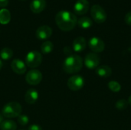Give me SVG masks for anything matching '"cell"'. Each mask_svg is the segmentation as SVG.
<instances>
[{
    "label": "cell",
    "instance_id": "f546056e",
    "mask_svg": "<svg viewBox=\"0 0 131 130\" xmlns=\"http://www.w3.org/2000/svg\"><path fill=\"white\" fill-rule=\"evenodd\" d=\"M2 65H3V64H2V60L0 59V70H2Z\"/></svg>",
    "mask_w": 131,
    "mask_h": 130
},
{
    "label": "cell",
    "instance_id": "f1b7e54d",
    "mask_svg": "<svg viewBox=\"0 0 131 130\" xmlns=\"http://www.w3.org/2000/svg\"><path fill=\"white\" fill-rule=\"evenodd\" d=\"M128 103H129V105H130L131 106V95L129 97V98H128Z\"/></svg>",
    "mask_w": 131,
    "mask_h": 130
},
{
    "label": "cell",
    "instance_id": "d6986e66",
    "mask_svg": "<svg viewBox=\"0 0 131 130\" xmlns=\"http://www.w3.org/2000/svg\"><path fill=\"white\" fill-rule=\"evenodd\" d=\"M0 129L1 130H16L17 129V124L15 121L7 120H3L0 124Z\"/></svg>",
    "mask_w": 131,
    "mask_h": 130
},
{
    "label": "cell",
    "instance_id": "52a82bcc",
    "mask_svg": "<svg viewBox=\"0 0 131 130\" xmlns=\"http://www.w3.org/2000/svg\"><path fill=\"white\" fill-rule=\"evenodd\" d=\"M42 74L37 69H32L29 70L25 75V80L29 85H38L42 80Z\"/></svg>",
    "mask_w": 131,
    "mask_h": 130
},
{
    "label": "cell",
    "instance_id": "9a60e30c",
    "mask_svg": "<svg viewBox=\"0 0 131 130\" xmlns=\"http://www.w3.org/2000/svg\"><path fill=\"white\" fill-rule=\"evenodd\" d=\"M38 99V92L35 89H29L25 94V100L28 104H34Z\"/></svg>",
    "mask_w": 131,
    "mask_h": 130
},
{
    "label": "cell",
    "instance_id": "3957f363",
    "mask_svg": "<svg viewBox=\"0 0 131 130\" xmlns=\"http://www.w3.org/2000/svg\"><path fill=\"white\" fill-rule=\"evenodd\" d=\"M21 111L22 108L20 103L17 102H10L3 107L2 110V114L3 117L11 119L18 117L19 115H21Z\"/></svg>",
    "mask_w": 131,
    "mask_h": 130
},
{
    "label": "cell",
    "instance_id": "8fae6325",
    "mask_svg": "<svg viewBox=\"0 0 131 130\" xmlns=\"http://www.w3.org/2000/svg\"><path fill=\"white\" fill-rule=\"evenodd\" d=\"M52 34V29L48 25L40 26L35 32V36L39 40H47Z\"/></svg>",
    "mask_w": 131,
    "mask_h": 130
},
{
    "label": "cell",
    "instance_id": "ba28073f",
    "mask_svg": "<svg viewBox=\"0 0 131 130\" xmlns=\"http://www.w3.org/2000/svg\"><path fill=\"white\" fill-rule=\"evenodd\" d=\"M100 61H101V58L99 55L96 53L91 52V53H88L86 55L84 63L87 68L93 70V69H96L99 66Z\"/></svg>",
    "mask_w": 131,
    "mask_h": 130
},
{
    "label": "cell",
    "instance_id": "cb8c5ba5",
    "mask_svg": "<svg viewBox=\"0 0 131 130\" xmlns=\"http://www.w3.org/2000/svg\"><path fill=\"white\" fill-rule=\"evenodd\" d=\"M29 122V119L26 115H19L18 116V123L21 126H26Z\"/></svg>",
    "mask_w": 131,
    "mask_h": 130
},
{
    "label": "cell",
    "instance_id": "4316f807",
    "mask_svg": "<svg viewBox=\"0 0 131 130\" xmlns=\"http://www.w3.org/2000/svg\"><path fill=\"white\" fill-rule=\"evenodd\" d=\"M8 4V0H0V8H5Z\"/></svg>",
    "mask_w": 131,
    "mask_h": 130
},
{
    "label": "cell",
    "instance_id": "2e32d148",
    "mask_svg": "<svg viewBox=\"0 0 131 130\" xmlns=\"http://www.w3.org/2000/svg\"><path fill=\"white\" fill-rule=\"evenodd\" d=\"M96 73L97 74L101 77H104V78H107L111 76L112 74V70L111 68L107 66V65H101V66H98L96 69Z\"/></svg>",
    "mask_w": 131,
    "mask_h": 130
},
{
    "label": "cell",
    "instance_id": "7402d4cb",
    "mask_svg": "<svg viewBox=\"0 0 131 130\" xmlns=\"http://www.w3.org/2000/svg\"><path fill=\"white\" fill-rule=\"evenodd\" d=\"M108 87L109 89L114 92V93H117L121 90V85L116 80H111L108 83Z\"/></svg>",
    "mask_w": 131,
    "mask_h": 130
},
{
    "label": "cell",
    "instance_id": "603a6c76",
    "mask_svg": "<svg viewBox=\"0 0 131 130\" xmlns=\"http://www.w3.org/2000/svg\"><path fill=\"white\" fill-rule=\"evenodd\" d=\"M128 105H129V103H128L127 100H126L124 99H121V100H119L116 103L115 107L119 110H125L128 107Z\"/></svg>",
    "mask_w": 131,
    "mask_h": 130
},
{
    "label": "cell",
    "instance_id": "8992f818",
    "mask_svg": "<svg viewBox=\"0 0 131 130\" xmlns=\"http://www.w3.org/2000/svg\"><path fill=\"white\" fill-rule=\"evenodd\" d=\"M67 85L68 87L72 91L80 90L84 85V79L81 75H73L68 79Z\"/></svg>",
    "mask_w": 131,
    "mask_h": 130
},
{
    "label": "cell",
    "instance_id": "83f0119b",
    "mask_svg": "<svg viewBox=\"0 0 131 130\" xmlns=\"http://www.w3.org/2000/svg\"><path fill=\"white\" fill-rule=\"evenodd\" d=\"M2 121H3V116H2V114L0 113V124L2 123Z\"/></svg>",
    "mask_w": 131,
    "mask_h": 130
},
{
    "label": "cell",
    "instance_id": "30bf717a",
    "mask_svg": "<svg viewBox=\"0 0 131 130\" xmlns=\"http://www.w3.org/2000/svg\"><path fill=\"white\" fill-rule=\"evenodd\" d=\"M89 2L88 0H78L74 5V11L78 15H84L89 10Z\"/></svg>",
    "mask_w": 131,
    "mask_h": 130
},
{
    "label": "cell",
    "instance_id": "4dcf8cb0",
    "mask_svg": "<svg viewBox=\"0 0 131 130\" xmlns=\"http://www.w3.org/2000/svg\"><path fill=\"white\" fill-rule=\"evenodd\" d=\"M21 1H25V0H21Z\"/></svg>",
    "mask_w": 131,
    "mask_h": 130
},
{
    "label": "cell",
    "instance_id": "5b68a950",
    "mask_svg": "<svg viewBox=\"0 0 131 130\" xmlns=\"http://www.w3.org/2000/svg\"><path fill=\"white\" fill-rule=\"evenodd\" d=\"M91 15L94 21L98 24L104 23L107 20V12L99 5H94L91 8Z\"/></svg>",
    "mask_w": 131,
    "mask_h": 130
},
{
    "label": "cell",
    "instance_id": "44dd1931",
    "mask_svg": "<svg viewBox=\"0 0 131 130\" xmlns=\"http://www.w3.org/2000/svg\"><path fill=\"white\" fill-rule=\"evenodd\" d=\"M54 49V44H52V42L49 41H46L45 42H43V44L41 46V51L43 54H49L51 53Z\"/></svg>",
    "mask_w": 131,
    "mask_h": 130
},
{
    "label": "cell",
    "instance_id": "9c48e42d",
    "mask_svg": "<svg viewBox=\"0 0 131 130\" xmlns=\"http://www.w3.org/2000/svg\"><path fill=\"white\" fill-rule=\"evenodd\" d=\"M88 46L94 53H100L104 51L105 44L104 41L98 37H92L88 41Z\"/></svg>",
    "mask_w": 131,
    "mask_h": 130
},
{
    "label": "cell",
    "instance_id": "6da1fadb",
    "mask_svg": "<svg viewBox=\"0 0 131 130\" xmlns=\"http://www.w3.org/2000/svg\"><path fill=\"white\" fill-rule=\"evenodd\" d=\"M55 22L61 31H69L74 28L78 23V19L74 13L62 10L57 13L55 16Z\"/></svg>",
    "mask_w": 131,
    "mask_h": 130
},
{
    "label": "cell",
    "instance_id": "ac0fdd59",
    "mask_svg": "<svg viewBox=\"0 0 131 130\" xmlns=\"http://www.w3.org/2000/svg\"><path fill=\"white\" fill-rule=\"evenodd\" d=\"M78 25L80 28H81L83 29H88L92 26L93 21L90 18L84 16L78 20Z\"/></svg>",
    "mask_w": 131,
    "mask_h": 130
},
{
    "label": "cell",
    "instance_id": "ffe728a7",
    "mask_svg": "<svg viewBox=\"0 0 131 130\" xmlns=\"http://www.w3.org/2000/svg\"><path fill=\"white\" fill-rule=\"evenodd\" d=\"M12 56H13V51L9 48H4L0 51V57L4 61L11 59Z\"/></svg>",
    "mask_w": 131,
    "mask_h": 130
},
{
    "label": "cell",
    "instance_id": "4fadbf2b",
    "mask_svg": "<svg viewBox=\"0 0 131 130\" xmlns=\"http://www.w3.org/2000/svg\"><path fill=\"white\" fill-rule=\"evenodd\" d=\"M46 7L45 0H32L30 4V8L34 13H40L45 10Z\"/></svg>",
    "mask_w": 131,
    "mask_h": 130
},
{
    "label": "cell",
    "instance_id": "277c9868",
    "mask_svg": "<svg viewBox=\"0 0 131 130\" xmlns=\"http://www.w3.org/2000/svg\"><path fill=\"white\" fill-rule=\"evenodd\" d=\"M42 61L41 54L37 51H32L27 54L25 60V63L26 66L30 68L38 67Z\"/></svg>",
    "mask_w": 131,
    "mask_h": 130
},
{
    "label": "cell",
    "instance_id": "e0dca14e",
    "mask_svg": "<svg viewBox=\"0 0 131 130\" xmlns=\"http://www.w3.org/2000/svg\"><path fill=\"white\" fill-rule=\"evenodd\" d=\"M11 21V13L6 8L0 10V24L7 25Z\"/></svg>",
    "mask_w": 131,
    "mask_h": 130
},
{
    "label": "cell",
    "instance_id": "7a4b0ae2",
    "mask_svg": "<svg viewBox=\"0 0 131 130\" xmlns=\"http://www.w3.org/2000/svg\"><path fill=\"white\" fill-rule=\"evenodd\" d=\"M83 67V59L78 54L69 55L63 63V70L67 74H73L79 72Z\"/></svg>",
    "mask_w": 131,
    "mask_h": 130
},
{
    "label": "cell",
    "instance_id": "5bb4252c",
    "mask_svg": "<svg viewBox=\"0 0 131 130\" xmlns=\"http://www.w3.org/2000/svg\"><path fill=\"white\" fill-rule=\"evenodd\" d=\"M87 46V41L83 37H78L73 41V50L75 52H81L83 51Z\"/></svg>",
    "mask_w": 131,
    "mask_h": 130
},
{
    "label": "cell",
    "instance_id": "d4e9b609",
    "mask_svg": "<svg viewBox=\"0 0 131 130\" xmlns=\"http://www.w3.org/2000/svg\"><path fill=\"white\" fill-rule=\"evenodd\" d=\"M124 21L126 22L127 25H131V11L126 14L124 17Z\"/></svg>",
    "mask_w": 131,
    "mask_h": 130
},
{
    "label": "cell",
    "instance_id": "7c38bea8",
    "mask_svg": "<svg viewBox=\"0 0 131 130\" xmlns=\"http://www.w3.org/2000/svg\"><path fill=\"white\" fill-rule=\"evenodd\" d=\"M12 70L17 74H24L26 71V64L20 59H14L11 63Z\"/></svg>",
    "mask_w": 131,
    "mask_h": 130
},
{
    "label": "cell",
    "instance_id": "484cf974",
    "mask_svg": "<svg viewBox=\"0 0 131 130\" xmlns=\"http://www.w3.org/2000/svg\"><path fill=\"white\" fill-rule=\"evenodd\" d=\"M28 130H42V128L40 126H38V125L33 124V125H31L28 127Z\"/></svg>",
    "mask_w": 131,
    "mask_h": 130
}]
</instances>
